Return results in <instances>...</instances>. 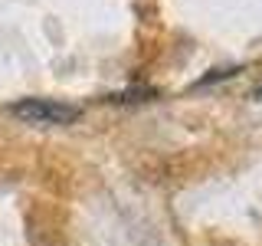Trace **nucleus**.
Listing matches in <instances>:
<instances>
[{
	"instance_id": "nucleus-2",
	"label": "nucleus",
	"mask_w": 262,
	"mask_h": 246,
	"mask_svg": "<svg viewBox=\"0 0 262 246\" xmlns=\"http://www.w3.org/2000/svg\"><path fill=\"white\" fill-rule=\"evenodd\" d=\"M256 98H259V102H262V86H259V89H256Z\"/></svg>"
},
{
	"instance_id": "nucleus-1",
	"label": "nucleus",
	"mask_w": 262,
	"mask_h": 246,
	"mask_svg": "<svg viewBox=\"0 0 262 246\" xmlns=\"http://www.w3.org/2000/svg\"><path fill=\"white\" fill-rule=\"evenodd\" d=\"M10 112L30 125H72L82 115L79 105L59 102V98H20L10 105Z\"/></svg>"
}]
</instances>
